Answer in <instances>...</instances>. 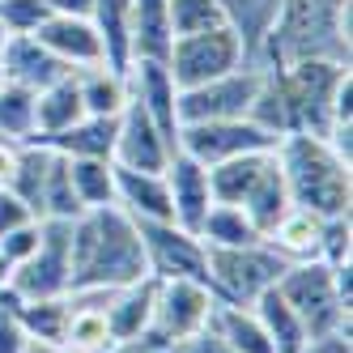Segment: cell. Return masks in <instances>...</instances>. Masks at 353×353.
I'll return each mask as SVG.
<instances>
[{"mask_svg": "<svg viewBox=\"0 0 353 353\" xmlns=\"http://www.w3.org/2000/svg\"><path fill=\"white\" fill-rule=\"evenodd\" d=\"M94 30L103 39V64L128 72L132 64V0H94Z\"/></svg>", "mask_w": 353, "mask_h": 353, "instance_id": "obj_22", "label": "cell"}, {"mask_svg": "<svg viewBox=\"0 0 353 353\" xmlns=\"http://www.w3.org/2000/svg\"><path fill=\"white\" fill-rule=\"evenodd\" d=\"M272 154H243L230 162H217L209 166V192H213V205H243V196L256 188L260 170L268 166Z\"/></svg>", "mask_w": 353, "mask_h": 353, "instance_id": "obj_31", "label": "cell"}, {"mask_svg": "<svg viewBox=\"0 0 353 353\" xmlns=\"http://www.w3.org/2000/svg\"><path fill=\"white\" fill-rule=\"evenodd\" d=\"M115 132H119V115L115 119L81 115L72 128L52 132V137H30V141H39L43 149H52V154H60V158H103V162H111V154H115Z\"/></svg>", "mask_w": 353, "mask_h": 353, "instance_id": "obj_21", "label": "cell"}, {"mask_svg": "<svg viewBox=\"0 0 353 353\" xmlns=\"http://www.w3.org/2000/svg\"><path fill=\"white\" fill-rule=\"evenodd\" d=\"M128 94L141 111L158 123V132L179 149V85L162 60H132L128 64Z\"/></svg>", "mask_w": 353, "mask_h": 353, "instance_id": "obj_13", "label": "cell"}, {"mask_svg": "<svg viewBox=\"0 0 353 353\" xmlns=\"http://www.w3.org/2000/svg\"><path fill=\"white\" fill-rule=\"evenodd\" d=\"M205 256H209V290L221 302H239V307H251L290 268V260L281 251H272L264 239L247 247H205Z\"/></svg>", "mask_w": 353, "mask_h": 353, "instance_id": "obj_5", "label": "cell"}, {"mask_svg": "<svg viewBox=\"0 0 353 353\" xmlns=\"http://www.w3.org/2000/svg\"><path fill=\"white\" fill-rule=\"evenodd\" d=\"M217 5H221V13H225V26L243 39L247 60L256 64V60H260V47H264L272 21H276L281 0H217ZM256 68H260V64H256Z\"/></svg>", "mask_w": 353, "mask_h": 353, "instance_id": "obj_27", "label": "cell"}, {"mask_svg": "<svg viewBox=\"0 0 353 353\" xmlns=\"http://www.w3.org/2000/svg\"><path fill=\"white\" fill-rule=\"evenodd\" d=\"M17 162H21V141H5V137H0V188L13 183Z\"/></svg>", "mask_w": 353, "mask_h": 353, "instance_id": "obj_45", "label": "cell"}, {"mask_svg": "<svg viewBox=\"0 0 353 353\" xmlns=\"http://www.w3.org/2000/svg\"><path fill=\"white\" fill-rule=\"evenodd\" d=\"M319 234H323V217H315L307 209H290L264 234V243L272 251H281L290 264H298V260H319Z\"/></svg>", "mask_w": 353, "mask_h": 353, "instance_id": "obj_29", "label": "cell"}, {"mask_svg": "<svg viewBox=\"0 0 353 353\" xmlns=\"http://www.w3.org/2000/svg\"><path fill=\"white\" fill-rule=\"evenodd\" d=\"M72 281V221H43V239L30 260L13 264L9 294L13 298H64Z\"/></svg>", "mask_w": 353, "mask_h": 353, "instance_id": "obj_7", "label": "cell"}, {"mask_svg": "<svg viewBox=\"0 0 353 353\" xmlns=\"http://www.w3.org/2000/svg\"><path fill=\"white\" fill-rule=\"evenodd\" d=\"M353 251V225L349 217H327L323 234H319V260L323 264H345Z\"/></svg>", "mask_w": 353, "mask_h": 353, "instance_id": "obj_39", "label": "cell"}, {"mask_svg": "<svg viewBox=\"0 0 353 353\" xmlns=\"http://www.w3.org/2000/svg\"><path fill=\"white\" fill-rule=\"evenodd\" d=\"M43 17H47L43 0H0V30L5 34H34Z\"/></svg>", "mask_w": 353, "mask_h": 353, "instance_id": "obj_38", "label": "cell"}, {"mask_svg": "<svg viewBox=\"0 0 353 353\" xmlns=\"http://www.w3.org/2000/svg\"><path fill=\"white\" fill-rule=\"evenodd\" d=\"M170 154H179V149L158 132V123L141 111V103L128 98V107L119 111V132H115L111 162L115 166H128V170H154V174H162L166 162H170Z\"/></svg>", "mask_w": 353, "mask_h": 353, "instance_id": "obj_14", "label": "cell"}, {"mask_svg": "<svg viewBox=\"0 0 353 353\" xmlns=\"http://www.w3.org/2000/svg\"><path fill=\"white\" fill-rule=\"evenodd\" d=\"M154 294H158V281L145 276L137 285H123V290H111L107 298V327H111V353L132 345L149 332V319H154Z\"/></svg>", "mask_w": 353, "mask_h": 353, "instance_id": "obj_18", "label": "cell"}, {"mask_svg": "<svg viewBox=\"0 0 353 353\" xmlns=\"http://www.w3.org/2000/svg\"><path fill=\"white\" fill-rule=\"evenodd\" d=\"M47 158H52V149H43V145L26 141V145H21L17 174H13V183H9V192L26 200L34 217H39V205H43V174H47Z\"/></svg>", "mask_w": 353, "mask_h": 353, "instance_id": "obj_36", "label": "cell"}, {"mask_svg": "<svg viewBox=\"0 0 353 353\" xmlns=\"http://www.w3.org/2000/svg\"><path fill=\"white\" fill-rule=\"evenodd\" d=\"M0 137L21 145L34 137V90L0 81Z\"/></svg>", "mask_w": 353, "mask_h": 353, "instance_id": "obj_35", "label": "cell"}, {"mask_svg": "<svg viewBox=\"0 0 353 353\" xmlns=\"http://www.w3.org/2000/svg\"><path fill=\"white\" fill-rule=\"evenodd\" d=\"M276 90L285 103V119L290 132H311V137H327L332 132V107H336V90L349 77V64H332V60H298L285 68H268ZM285 132V137H290Z\"/></svg>", "mask_w": 353, "mask_h": 353, "instance_id": "obj_4", "label": "cell"}, {"mask_svg": "<svg viewBox=\"0 0 353 353\" xmlns=\"http://www.w3.org/2000/svg\"><path fill=\"white\" fill-rule=\"evenodd\" d=\"M145 264L154 281H205L209 285V256L200 234L174 221H137Z\"/></svg>", "mask_w": 353, "mask_h": 353, "instance_id": "obj_9", "label": "cell"}, {"mask_svg": "<svg viewBox=\"0 0 353 353\" xmlns=\"http://www.w3.org/2000/svg\"><path fill=\"white\" fill-rule=\"evenodd\" d=\"M149 276L145 247L137 221L119 205L85 209L72 221V281L68 294L77 290H123Z\"/></svg>", "mask_w": 353, "mask_h": 353, "instance_id": "obj_1", "label": "cell"}, {"mask_svg": "<svg viewBox=\"0 0 353 353\" xmlns=\"http://www.w3.org/2000/svg\"><path fill=\"white\" fill-rule=\"evenodd\" d=\"M47 13H60V17H90L94 13V0H43Z\"/></svg>", "mask_w": 353, "mask_h": 353, "instance_id": "obj_46", "label": "cell"}, {"mask_svg": "<svg viewBox=\"0 0 353 353\" xmlns=\"http://www.w3.org/2000/svg\"><path fill=\"white\" fill-rule=\"evenodd\" d=\"M276 294L294 307V315L302 319V327H307V336L349 332L353 307H345V298L336 294L332 264H323V260H298V264H290L285 276L276 281Z\"/></svg>", "mask_w": 353, "mask_h": 353, "instance_id": "obj_6", "label": "cell"}, {"mask_svg": "<svg viewBox=\"0 0 353 353\" xmlns=\"http://www.w3.org/2000/svg\"><path fill=\"white\" fill-rule=\"evenodd\" d=\"M26 221H39V217L30 213V205H26L21 196H13L9 188H0V234L17 230V225H26Z\"/></svg>", "mask_w": 353, "mask_h": 353, "instance_id": "obj_41", "label": "cell"}, {"mask_svg": "<svg viewBox=\"0 0 353 353\" xmlns=\"http://www.w3.org/2000/svg\"><path fill=\"white\" fill-rule=\"evenodd\" d=\"M162 174H166V192H170V221L192 230V234H200V221H205V213L213 205L209 166H200L188 154H170Z\"/></svg>", "mask_w": 353, "mask_h": 353, "instance_id": "obj_16", "label": "cell"}, {"mask_svg": "<svg viewBox=\"0 0 353 353\" xmlns=\"http://www.w3.org/2000/svg\"><path fill=\"white\" fill-rule=\"evenodd\" d=\"M251 311H256V319L264 323V332H268V341H272L276 353H298L302 345L311 341L307 327H302V319L294 315V307H290L281 294H276V285L264 290L256 302H251Z\"/></svg>", "mask_w": 353, "mask_h": 353, "instance_id": "obj_30", "label": "cell"}, {"mask_svg": "<svg viewBox=\"0 0 353 353\" xmlns=\"http://www.w3.org/2000/svg\"><path fill=\"white\" fill-rule=\"evenodd\" d=\"M26 336H21V327H17V319H13V311H9V302L0 298V353H26Z\"/></svg>", "mask_w": 353, "mask_h": 353, "instance_id": "obj_42", "label": "cell"}, {"mask_svg": "<svg viewBox=\"0 0 353 353\" xmlns=\"http://www.w3.org/2000/svg\"><path fill=\"white\" fill-rule=\"evenodd\" d=\"M260 239L264 234L251 225V217L239 205H209L205 221H200V243L205 247H247Z\"/></svg>", "mask_w": 353, "mask_h": 353, "instance_id": "obj_33", "label": "cell"}, {"mask_svg": "<svg viewBox=\"0 0 353 353\" xmlns=\"http://www.w3.org/2000/svg\"><path fill=\"white\" fill-rule=\"evenodd\" d=\"M68 162V179L77 192L81 209H103L115 205V166L103 158H64Z\"/></svg>", "mask_w": 353, "mask_h": 353, "instance_id": "obj_32", "label": "cell"}, {"mask_svg": "<svg viewBox=\"0 0 353 353\" xmlns=\"http://www.w3.org/2000/svg\"><path fill=\"white\" fill-rule=\"evenodd\" d=\"M9 272H13V268H9V260H5V256H0V290H5V285H9Z\"/></svg>", "mask_w": 353, "mask_h": 353, "instance_id": "obj_48", "label": "cell"}, {"mask_svg": "<svg viewBox=\"0 0 353 353\" xmlns=\"http://www.w3.org/2000/svg\"><path fill=\"white\" fill-rule=\"evenodd\" d=\"M179 353H230V345H225L213 327H205V332H196V336H188L183 345H179Z\"/></svg>", "mask_w": 353, "mask_h": 353, "instance_id": "obj_43", "label": "cell"}, {"mask_svg": "<svg viewBox=\"0 0 353 353\" xmlns=\"http://www.w3.org/2000/svg\"><path fill=\"white\" fill-rule=\"evenodd\" d=\"M298 353H353L349 332H327V336H311Z\"/></svg>", "mask_w": 353, "mask_h": 353, "instance_id": "obj_44", "label": "cell"}, {"mask_svg": "<svg viewBox=\"0 0 353 353\" xmlns=\"http://www.w3.org/2000/svg\"><path fill=\"white\" fill-rule=\"evenodd\" d=\"M225 26V13L217 0H170V34L183 39V34H205Z\"/></svg>", "mask_w": 353, "mask_h": 353, "instance_id": "obj_37", "label": "cell"}, {"mask_svg": "<svg viewBox=\"0 0 353 353\" xmlns=\"http://www.w3.org/2000/svg\"><path fill=\"white\" fill-rule=\"evenodd\" d=\"M39 239H43V221H26V225H17V230L0 234V256H5L9 268H13V264H21V260L34 256V251H39Z\"/></svg>", "mask_w": 353, "mask_h": 353, "instance_id": "obj_40", "label": "cell"}, {"mask_svg": "<svg viewBox=\"0 0 353 353\" xmlns=\"http://www.w3.org/2000/svg\"><path fill=\"white\" fill-rule=\"evenodd\" d=\"M243 64H251V60L243 52V39L230 26L174 39L170 43V56H166V68H170V77H174V85H179V90L217 81V77H225V72H234Z\"/></svg>", "mask_w": 353, "mask_h": 353, "instance_id": "obj_8", "label": "cell"}, {"mask_svg": "<svg viewBox=\"0 0 353 353\" xmlns=\"http://www.w3.org/2000/svg\"><path fill=\"white\" fill-rule=\"evenodd\" d=\"M39 145V141H34ZM85 209L77 192H72V179H68V162L60 154L47 158V174H43V205H39V221H77Z\"/></svg>", "mask_w": 353, "mask_h": 353, "instance_id": "obj_34", "label": "cell"}, {"mask_svg": "<svg viewBox=\"0 0 353 353\" xmlns=\"http://www.w3.org/2000/svg\"><path fill=\"white\" fill-rule=\"evenodd\" d=\"M115 166V162H111ZM115 205L132 221H170V192L166 174L115 166Z\"/></svg>", "mask_w": 353, "mask_h": 353, "instance_id": "obj_19", "label": "cell"}, {"mask_svg": "<svg viewBox=\"0 0 353 353\" xmlns=\"http://www.w3.org/2000/svg\"><path fill=\"white\" fill-rule=\"evenodd\" d=\"M349 13L353 0H281L276 21L260 47V68H285L298 60L349 64Z\"/></svg>", "mask_w": 353, "mask_h": 353, "instance_id": "obj_2", "label": "cell"}, {"mask_svg": "<svg viewBox=\"0 0 353 353\" xmlns=\"http://www.w3.org/2000/svg\"><path fill=\"white\" fill-rule=\"evenodd\" d=\"M81 115H85V107H81V90H77V72H64L60 81L43 85L34 94V137L64 132Z\"/></svg>", "mask_w": 353, "mask_h": 353, "instance_id": "obj_23", "label": "cell"}, {"mask_svg": "<svg viewBox=\"0 0 353 353\" xmlns=\"http://www.w3.org/2000/svg\"><path fill=\"white\" fill-rule=\"evenodd\" d=\"M64 72H72V68H64V64L47 52L39 39H30V34H9L5 47H0V81L26 85V90L39 94L43 85L60 81Z\"/></svg>", "mask_w": 353, "mask_h": 353, "instance_id": "obj_17", "label": "cell"}, {"mask_svg": "<svg viewBox=\"0 0 353 353\" xmlns=\"http://www.w3.org/2000/svg\"><path fill=\"white\" fill-rule=\"evenodd\" d=\"M247 217H251V225H256L260 234H268L276 221H281L290 209H294V200H290V188H285V179H281V166H276V154L268 158V166L260 170V179H256V188H251L247 196H243V205H239Z\"/></svg>", "mask_w": 353, "mask_h": 353, "instance_id": "obj_25", "label": "cell"}, {"mask_svg": "<svg viewBox=\"0 0 353 353\" xmlns=\"http://www.w3.org/2000/svg\"><path fill=\"white\" fill-rule=\"evenodd\" d=\"M0 298L9 302V311L21 327V336L30 345L64 349V327H68V294L64 298H13L9 290H0Z\"/></svg>", "mask_w": 353, "mask_h": 353, "instance_id": "obj_20", "label": "cell"}, {"mask_svg": "<svg viewBox=\"0 0 353 353\" xmlns=\"http://www.w3.org/2000/svg\"><path fill=\"white\" fill-rule=\"evenodd\" d=\"M209 327L225 345H230V353H276L272 341H268V332H264V323L256 319V311L239 307V302H221L217 298Z\"/></svg>", "mask_w": 353, "mask_h": 353, "instance_id": "obj_26", "label": "cell"}, {"mask_svg": "<svg viewBox=\"0 0 353 353\" xmlns=\"http://www.w3.org/2000/svg\"><path fill=\"white\" fill-rule=\"evenodd\" d=\"M276 137L264 132L260 123L243 119H209V123H183L179 128V154L196 158L200 166H217L243 154H272Z\"/></svg>", "mask_w": 353, "mask_h": 353, "instance_id": "obj_10", "label": "cell"}, {"mask_svg": "<svg viewBox=\"0 0 353 353\" xmlns=\"http://www.w3.org/2000/svg\"><path fill=\"white\" fill-rule=\"evenodd\" d=\"M47 52H52L64 68H94V64H103V39H98L94 30V21L90 17H60V13H47L34 34Z\"/></svg>", "mask_w": 353, "mask_h": 353, "instance_id": "obj_15", "label": "cell"}, {"mask_svg": "<svg viewBox=\"0 0 353 353\" xmlns=\"http://www.w3.org/2000/svg\"><path fill=\"white\" fill-rule=\"evenodd\" d=\"M115 353H179V345H162V341H154V336H141V341H132V345H123V349H115Z\"/></svg>", "mask_w": 353, "mask_h": 353, "instance_id": "obj_47", "label": "cell"}, {"mask_svg": "<svg viewBox=\"0 0 353 353\" xmlns=\"http://www.w3.org/2000/svg\"><path fill=\"white\" fill-rule=\"evenodd\" d=\"M260 77H264V68L243 64L217 81L179 90V128L183 123H209V119H243L251 111V103H256Z\"/></svg>", "mask_w": 353, "mask_h": 353, "instance_id": "obj_12", "label": "cell"}, {"mask_svg": "<svg viewBox=\"0 0 353 353\" xmlns=\"http://www.w3.org/2000/svg\"><path fill=\"white\" fill-rule=\"evenodd\" d=\"M170 0H132V60L170 56Z\"/></svg>", "mask_w": 353, "mask_h": 353, "instance_id": "obj_24", "label": "cell"}, {"mask_svg": "<svg viewBox=\"0 0 353 353\" xmlns=\"http://www.w3.org/2000/svg\"><path fill=\"white\" fill-rule=\"evenodd\" d=\"M276 166L290 188L294 209H307L315 217H349L353 205V162H345L327 137L290 132L276 141Z\"/></svg>", "mask_w": 353, "mask_h": 353, "instance_id": "obj_3", "label": "cell"}, {"mask_svg": "<svg viewBox=\"0 0 353 353\" xmlns=\"http://www.w3.org/2000/svg\"><path fill=\"white\" fill-rule=\"evenodd\" d=\"M217 307V294L205 281H158L149 336L162 345H183L188 336L205 332Z\"/></svg>", "mask_w": 353, "mask_h": 353, "instance_id": "obj_11", "label": "cell"}, {"mask_svg": "<svg viewBox=\"0 0 353 353\" xmlns=\"http://www.w3.org/2000/svg\"><path fill=\"white\" fill-rule=\"evenodd\" d=\"M77 90H81V107L85 115H103L115 119L123 107H128V72H115L107 64H94V68H77Z\"/></svg>", "mask_w": 353, "mask_h": 353, "instance_id": "obj_28", "label": "cell"}]
</instances>
